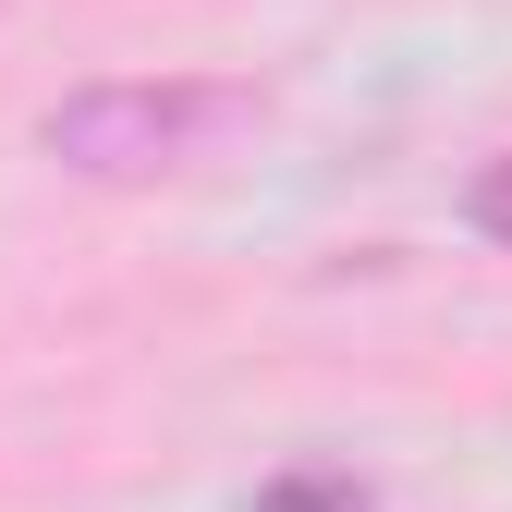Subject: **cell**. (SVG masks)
Wrapping results in <instances>:
<instances>
[{
    "instance_id": "1",
    "label": "cell",
    "mask_w": 512,
    "mask_h": 512,
    "mask_svg": "<svg viewBox=\"0 0 512 512\" xmlns=\"http://www.w3.org/2000/svg\"><path fill=\"white\" fill-rule=\"evenodd\" d=\"M256 122V86H208V74H122V86H74L49 122H37V147L61 171H86V183H159L183 159H208L220 135H244Z\"/></svg>"
},
{
    "instance_id": "2",
    "label": "cell",
    "mask_w": 512,
    "mask_h": 512,
    "mask_svg": "<svg viewBox=\"0 0 512 512\" xmlns=\"http://www.w3.org/2000/svg\"><path fill=\"white\" fill-rule=\"evenodd\" d=\"M256 512H366V476L354 464H305L281 488H256Z\"/></svg>"
},
{
    "instance_id": "3",
    "label": "cell",
    "mask_w": 512,
    "mask_h": 512,
    "mask_svg": "<svg viewBox=\"0 0 512 512\" xmlns=\"http://www.w3.org/2000/svg\"><path fill=\"white\" fill-rule=\"evenodd\" d=\"M464 232H476V244H512V147L464 183Z\"/></svg>"
}]
</instances>
